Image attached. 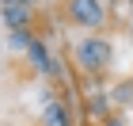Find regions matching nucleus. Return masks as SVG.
<instances>
[{"instance_id":"nucleus-4","label":"nucleus","mask_w":133,"mask_h":126,"mask_svg":"<svg viewBox=\"0 0 133 126\" xmlns=\"http://www.w3.org/2000/svg\"><path fill=\"white\" fill-rule=\"evenodd\" d=\"M27 50H31V57H34V65H38V69H42V73H53V65H50V57H46V53H42V46H38V42H27Z\"/></svg>"},{"instance_id":"nucleus-3","label":"nucleus","mask_w":133,"mask_h":126,"mask_svg":"<svg viewBox=\"0 0 133 126\" xmlns=\"http://www.w3.org/2000/svg\"><path fill=\"white\" fill-rule=\"evenodd\" d=\"M27 15H31V0H4V23L8 27H19Z\"/></svg>"},{"instance_id":"nucleus-1","label":"nucleus","mask_w":133,"mask_h":126,"mask_svg":"<svg viewBox=\"0 0 133 126\" xmlns=\"http://www.w3.org/2000/svg\"><path fill=\"white\" fill-rule=\"evenodd\" d=\"M76 61H80L84 69H103V65L110 61V46L103 38H84L80 46H76Z\"/></svg>"},{"instance_id":"nucleus-5","label":"nucleus","mask_w":133,"mask_h":126,"mask_svg":"<svg viewBox=\"0 0 133 126\" xmlns=\"http://www.w3.org/2000/svg\"><path fill=\"white\" fill-rule=\"evenodd\" d=\"M46 126H65V111H61L57 103H53L50 111H46Z\"/></svg>"},{"instance_id":"nucleus-6","label":"nucleus","mask_w":133,"mask_h":126,"mask_svg":"<svg viewBox=\"0 0 133 126\" xmlns=\"http://www.w3.org/2000/svg\"><path fill=\"white\" fill-rule=\"evenodd\" d=\"M107 126H118V122H107Z\"/></svg>"},{"instance_id":"nucleus-2","label":"nucleus","mask_w":133,"mask_h":126,"mask_svg":"<svg viewBox=\"0 0 133 126\" xmlns=\"http://www.w3.org/2000/svg\"><path fill=\"white\" fill-rule=\"evenodd\" d=\"M69 15L84 27H99L103 23V4L99 0H69Z\"/></svg>"}]
</instances>
